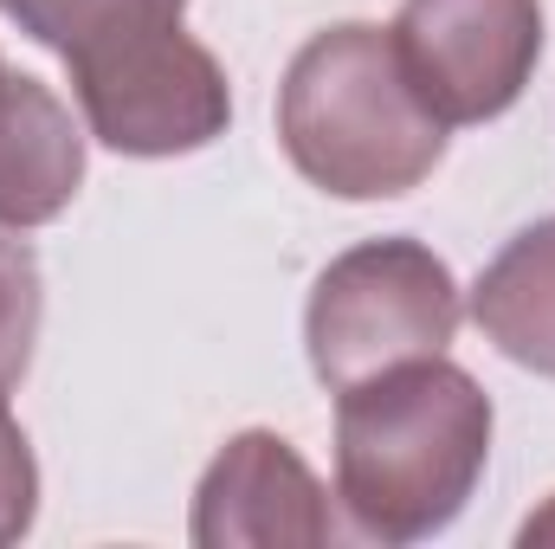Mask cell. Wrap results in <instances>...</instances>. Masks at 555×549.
<instances>
[{"label":"cell","mask_w":555,"mask_h":549,"mask_svg":"<svg viewBox=\"0 0 555 549\" xmlns=\"http://www.w3.org/2000/svg\"><path fill=\"white\" fill-rule=\"evenodd\" d=\"M491 395L446 356L336 388V498L356 537L388 549L459 524L491 465Z\"/></svg>","instance_id":"cell-1"},{"label":"cell","mask_w":555,"mask_h":549,"mask_svg":"<svg viewBox=\"0 0 555 549\" xmlns=\"http://www.w3.org/2000/svg\"><path fill=\"white\" fill-rule=\"evenodd\" d=\"M278 142L310 188L336 201H395L439 168L446 124L414 91L395 33L343 20L310 33L284 65Z\"/></svg>","instance_id":"cell-2"},{"label":"cell","mask_w":555,"mask_h":549,"mask_svg":"<svg viewBox=\"0 0 555 549\" xmlns=\"http://www.w3.org/2000/svg\"><path fill=\"white\" fill-rule=\"evenodd\" d=\"M459 278L452 266L408 233L362 240L336 253L304 304V349L317 382L336 395L375 369L414 362V356H446L459 336Z\"/></svg>","instance_id":"cell-3"},{"label":"cell","mask_w":555,"mask_h":549,"mask_svg":"<svg viewBox=\"0 0 555 549\" xmlns=\"http://www.w3.org/2000/svg\"><path fill=\"white\" fill-rule=\"evenodd\" d=\"M85 130L137 162H162V155H194L207 142L227 137L233 124V91L220 59L188 39L181 26L124 39L98 59L65 65Z\"/></svg>","instance_id":"cell-4"},{"label":"cell","mask_w":555,"mask_h":549,"mask_svg":"<svg viewBox=\"0 0 555 549\" xmlns=\"http://www.w3.org/2000/svg\"><path fill=\"white\" fill-rule=\"evenodd\" d=\"M388 33L414 91L446 130L491 124L537 78L543 0H401Z\"/></svg>","instance_id":"cell-5"},{"label":"cell","mask_w":555,"mask_h":549,"mask_svg":"<svg viewBox=\"0 0 555 549\" xmlns=\"http://www.w3.org/2000/svg\"><path fill=\"white\" fill-rule=\"evenodd\" d=\"M188 537L201 549H323L336 518L304 452L272 426H246L201 472Z\"/></svg>","instance_id":"cell-6"},{"label":"cell","mask_w":555,"mask_h":549,"mask_svg":"<svg viewBox=\"0 0 555 549\" xmlns=\"http://www.w3.org/2000/svg\"><path fill=\"white\" fill-rule=\"evenodd\" d=\"M85 188V130L72 124L65 98L33 78L7 72L0 85V227L33 233L52 227Z\"/></svg>","instance_id":"cell-7"},{"label":"cell","mask_w":555,"mask_h":549,"mask_svg":"<svg viewBox=\"0 0 555 549\" xmlns=\"http://www.w3.org/2000/svg\"><path fill=\"white\" fill-rule=\"evenodd\" d=\"M472 323L498 356L555 382V214L504 240L472 284Z\"/></svg>","instance_id":"cell-8"},{"label":"cell","mask_w":555,"mask_h":549,"mask_svg":"<svg viewBox=\"0 0 555 549\" xmlns=\"http://www.w3.org/2000/svg\"><path fill=\"white\" fill-rule=\"evenodd\" d=\"M0 13L46 52H59L65 65L98 59L124 39L181 26L188 0H0Z\"/></svg>","instance_id":"cell-9"},{"label":"cell","mask_w":555,"mask_h":549,"mask_svg":"<svg viewBox=\"0 0 555 549\" xmlns=\"http://www.w3.org/2000/svg\"><path fill=\"white\" fill-rule=\"evenodd\" d=\"M39 317H46V278L26 240H7L0 227V408L20 388L33 343H39Z\"/></svg>","instance_id":"cell-10"},{"label":"cell","mask_w":555,"mask_h":549,"mask_svg":"<svg viewBox=\"0 0 555 549\" xmlns=\"http://www.w3.org/2000/svg\"><path fill=\"white\" fill-rule=\"evenodd\" d=\"M39 518V459L26 446V426L0 408V549L20 544Z\"/></svg>","instance_id":"cell-11"},{"label":"cell","mask_w":555,"mask_h":549,"mask_svg":"<svg viewBox=\"0 0 555 549\" xmlns=\"http://www.w3.org/2000/svg\"><path fill=\"white\" fill-rule=\"evenodd\" d=\"M517 544H524V549H555V498L543 505V511H530V518H524Z\"/></svg>","instance_id":"cell-12"},{"label":"cell","mask_w":555,"mask_h":549,"mask_svg":"<svg viewBox=\"0 0 555 549\" xmlns=\"http://www.w3.org/2000/svg\"><path fill=\"white\" fill-rule=\"evenodd\" d=\"M0 85H7V65H0Z\"/></svg>","instance_id":"cell-13"}]
</instances>
